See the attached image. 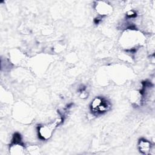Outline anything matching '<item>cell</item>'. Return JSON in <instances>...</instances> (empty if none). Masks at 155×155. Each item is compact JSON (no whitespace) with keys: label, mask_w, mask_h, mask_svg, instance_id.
Wrapping results in <instances>:
<instances>
[{"label":"cell","mask_w":155,"mask_h":155,"mask_svg":"<svg viewBox=\"0 0 155 155\" xmlns=\"http://www.w3.org/2000/svg\"><path fill=\"white\" fill-rule=\"evenodd\" d=\"M61 122L60 119H56L49 124L39 127L38 128V134L41 139L43 140L48 139L52 136L54 130Z\"/></svg>","instance_id":"cell-1"},{"label":"cell","mask_w":155,"mask_h":155,"mask_svg":"<svg viewBox=\"0 0 155 155\" xmlns=\"http://www.w3.org/2000/svg\"><path fill=\"white\" fill-rule=\"evenodd\" d=\"M24 147L21 143L20 134L16 133L13 136V143L10 145V151L12 154H22L24 153Z\"/></svg>","instance_id":"cell-2"},{"label":"cell","mask_w":155,"mask_h":155,"mask_svg":"<svg viewBox=\"0 0 155 155\" xmlns=\"http://www.w3.org/2000/svg\"><path fill=\"white\" fill-rule=\"evenodd\" d=\"M97 13L102 16L110 15L113 12L112 6L105 1H97L95 5Z\"/></svg>","instance_id":"cell-3"},{"label":"cell","mask_w":155,"mask_h":155,"mask_svg":"<svg viewBox=\"0 0 155 155\" xmlns=\"http://www.w3.org/2000/svg\"><path fill=\"white\" fill-rule=\"evenodd\" d=\"M138 147L140 152L144 154H148L151 149V143L146 139H140L138 143Z\"/></svg>","instance_id":"cell-4"}]
</instances>
